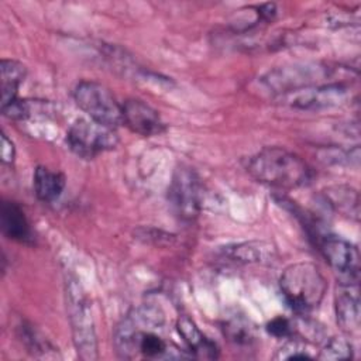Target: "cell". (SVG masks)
<instances>
[{
    "mask_svg": "<svg viewBox=\"0 0 361 361\" xmlns=\"http://www.w3.org/2000/svg\"><path fill=\"white\" fill-rule=\"evenodd\" d=\"M165 313L159 306L147 303L131 309L117 324L113 341L120 358L169 360L185 355L162 336Z\"/></svg>",
    "mask_w": 361,
    "mask_h": 361,
    "instance_id": "6da1fadb",
    "label": "cell"
},
{
    "mask_svg": "<svg viewBox=\"0 0 361 361\" xmlns=\"http://www.w3.org/2000/svg\"><path fill=\"white\" fill-rule=\"evenodd\" d=\"M245 168L255 180L285 190L306 186L313 178L312 168L299 155L281 147L261 149Z\"/></svg>",
    "mask_w": 361,
    "mask_h": 361,
    "instance_id": "7a4b0ae2",
    "label": "cell"
},
{
    "mask_svg": "<svg viewBox=\"0 0 361 361\" xmlns=\"http://www.w3.org/2000/svg\"><path fill=\"white\" fill-rule=\"evenodd\" d=\"M285 300L298 313H309L322 303L327 282L320 269L312 262L290 264L279 278Z\"/></svg>",
    "mask_w": 361,
    "mask_h": 361,
    "instance_id": "3957f363",
    "label": "cell"
},
{
    "mask_svg": "<svg viewBox=\"0 0 361 361\" xmlns=\"http://www.w3.org/2000/svg\"><path fill=\"white\" fill-rule=\"evenodd\" d=\"M65 300L78 355L85 361H93L97 358L94 322L86 292L75 276H68L65 281Z\"/></svg>",
    "mask_w": 361,
    "mask_h": 361,
    "instance_id": "277c9868",
    "label": "cell"
},
{
    "mask_svg": "<svg viewBox=\"0 0 361 361\" xmlns=\"http://www.w3.org/2000/svg\"><path fill=\"white\" fill-rule=\"evenodd\" d=\"M73 97L79 109L90 120L110 128H116L123 123L121 106L104 85L93 80H82L76 85Z\"/></svg>",
    "mask_w": 361,
    "mask_h": 361,
    "instance_id": "5b68a950",
    "label": "cell"
},
{
    "mask_svg": "<svg viewBox=\"0 0 361 361\" xmlns=\"http://www.w3.org/2000/svg\"><path fill=\"white\" fill-rule=\"evenodd\" d=\"M168 200L173 213L183 221L197 217L202 203V183L196 171L190 166H178L169 182Z\"/></svg>",
    "mask_w": 361,
    "mask_h": 361,
    "instance_id": "8992f818",
    "label": "cell"
},
{
    "mask_svg": "<svg viewBox=\"0 0 361 361\" xmlns=\"http://www.w3.org/2000/svg\"><path fill=\"white\" fill-rule=\"evenodd\" d=\"M66 142L76 155L89 159L100 152L116 148L118 137L114 128L102 126L93 120L78 118L66 133Z\"/></svg>",
    "mask_w": 361,
    "mask_h": 361,
    "instance_id": "52a82bcc",
    "label": "cell"
},
{
    "mask_svg": "<svg viewBox=\"0 0 361 361\" xmlns=\"http://www.w3.org/2000/svg\"><path fill=\"white\" fill-rule=\"evenodd\" d=\"M329 75L330 68L322 63H292L269 71L262 78V83L272 93L289 94L305 87L317 86Z\"/></svg>",
    "mask_w": 361,
    "mask_h": 361,
    "instance_id": "ba28073f",
    "label": "cell"
},
{
    "mask_svg": "<svg viewBox=\"0 0 361 361\" xmlns=\"http://www.w3.org/2000/svg\"><path fill=\"white\" fill-rule=\"evenodd\" d=\"M317 245L340 283H358L360 254L354 244L336 235H324L317 238Z\"/></svg>",
    "mask_w": 361,
    "mask_h": 361,
    "instance_id": "9c48e42d",
    "label": "cell"
},
{
    "mask_svg": "<svg viewBox=\"0 0 361 361\" xmlns=\"http://www.w3.org/2000/svg\"><path fill=\"white\" fill-rule=\"evenodd\" d=\"M347 94L348 89L344 85L334 82L305 87L286 96H289V102L293 107L310 110L341 104L347 99Z\"/></svg>",
    "mask_w": 361,
    "mask_h": 361,
    "instance_id": "30bf717a",
    "label": "cell"
},
{
    "mask_svg": "<svg viewBox=\"0 0 361 361\" xmlns=\"http://www.w3.org/2000/svg\"><path fill=\"white\" fill-rule=\"evenodd\" d=\"M123 123L134 133L152 137L165 131V124L158 111L138 99H128L121 104Z\"/></svg>",
    "mask_w": 361,
    "mask_h": 361,
    "instance_id": "8fae6325",
    "label": "cell"
},
{
    "mask_svg": "<svg viewBox=\"0 0 361 361\" xmlns=\"http://www.w3.org/2000/svg\"><path fill=\"white\" fill-rule=\"evenodd\" d=\"M336 317L343 331L353 334L360 329L358 283H340L336 292Z\"/></svg>",
    "mask_w": 361,
    "mask_h": 361,
    "instance_id": "7c38bea8",
    "label": "cell"
},
{
    "mask_svg": "<svg viewBox=\"0 0 361 361\" xmlns=\"http://www.w3.org/2000/svg\"><path fill=\"white\" fill-rule=\"evenodd\" d=\"M0 219L1 230L6 237L23 244H32L34 235L28 219L24 210L16 202L3 200Z\"/></svg>",
    "mask_w": 361,
    "mask_h": 361,
    "instance_id": "4fadbf2b",
    "label": "cell"
},
{
    "mask_svg": "<svg viewBox=\"0 0 361 361\" xmlns=\"http://www.w3.org/2000/svg\"><path fill=\"white\" fill-rule=\"evenodd\" d=\"M176 329L179 336L186 343L190 355L195 358L214 360L219 357V348L214 341L207 338L199 327L188 316H180L176 322Z\"/></svg>",
    "mask_w": 361,
    "mask_h": 361,
    "instance_id": "5bb4252c",
    "label": "cell"
},
{
    "mask_svg": "<svg viewBox=\"0 0 361 361\" xmlns=\"http://www.w3.org/2000/svg\"><path fill=\"white\" fill-rule=\"evenodd\" d=\"M323 197L327 206L334 212L354 221L360 219V196L358 192L347 185H336L323 190Z\"/></svg>",
    "mask_w": 361,
    "mask_h": 361,
    "instance_id": "9a60e30c",
    "label": "cell"
},
{
    "mask_svg": "<svg viewBox=\"0 0 361 361\" xmlns=\"http://www.w3.org/2000/svg\"><path fill=\"white\" fill-rule=\"evenodd\" d=\"M221 330L227 341L241 351H250L255 343L257 336L251 322L240 314L230 316L221 323Z\"/></svg>",
    "mask_w": 361,
    "mask_h": 361,
    "instance_id": "2e32d148",
    "label": "cell"
},
{
    "mask_svg": "<svg viewBox=\"0 0 361 361\" xmlns=\"http://www.w3.org/2000/svg\"><path fill=\"white\" fill-rule=\"evenodd\" d=\"M65 188V176L61 172L48 169L47 166H37L34 172V190L39 200H56Z\"/></svg>",
    "mask_w": 361,
    "mask_h": 361,
    "instance_id": "e0dca14e",
    "label": "cell"
},
{
    "mask_svg": "<svg viewBox=\"0 0 361 361\" xmlns=\"http://www.w3.org/2000/svg\"><path fill=\"white\" fill-rule=\"evenodd\" d=\"M1 71V109L16 100L20 85L25 78V66L14 59H3Z\"/></svg>",
    "mask_w": 361,
    "mask_h": 361,
    "instance_id": "ac0fdd59",
    "label": "cell"
},
{
    "mask_svg": "<svg viewBox=\"0 0 361 361\" xmlns=\"http://www.w3.org/2000/svg\"><path fill=\"white\" fill-rule=\"evenodd\" d=\"M224 252L240 262H269L274 258L275 250L264 241H250L227 247Z\"/></svg>",
    "mask_w": 361,
    "mask_h": 361,
    "instance_id": "d6986e66",
    "label": "cell"
},
{
    "mask_svg": "<svg viewBox=\"0 0 361 361\" xmlns=\"http://www.w3.org/2000/svg\"><path fill=\"white\" fill-rule=\"evenodd\" d=\"M20 330V340L27 347V351H30L35 357H49L51 353H55V347L51 345L35 329L27 324H21L18 327Z\"/></svg>",
    "mask_w": 361,
    "mask_h": 361,
    "instance_id": "ffe728a7",
    "label": "cell"
},
{
    "mask_svg": "<svg viewBox=\"0 0 361 361\" xmlns=\"http://www.w3.org/2000/svg\"><path fill=\"white\" fill-rule=\"evenodd\" d=\"M320 360H347L353 358V344L345 337H331L317 355Z\"/></svg>",
    "mask_w": 361,
    "mask_h": 361,
    "instance_id": "44dd1931",
    "label": "cell"
},
{
    "mask_svg": "<svg viewBox=\"0 0 361 361\" xmlns=\"http://www.w3.org/2000/svg\"><path fill=\"white\" fill-rule=\"evenodd\" d=\"M288 338L289 340L275 354L276 360H312L316 357L310 353V350L306 348L305 343L299 338H293L292 336Z\"/></svg>",
    "mask_w": 361,
    "mask_h": 361,
    "instance_id": "7402d4cb",
    "label": "cell"
},
{
    "mask_svg": "<svg viewBox=\"0 0 361 361\" xmlns=\"http://www.w3.org/2000/svg\"><path fill=\"white\" fill-rule=\"evenodd\" d=\"M267 330L278 338H288L293 334L292 323L286 317H282V316H278V317L272 319L267 324Z\"/></svg>",
    "mask_w": 361,
    "mask_h": 361,
    "instance_id": "603a6c76",
    "label": "cell"
},
{
    "mask_svg": "<svg viewBox=\"0 0 361 361\" xmlns=\"http://www.w3.org/2000/svg\"><path fill=\"white\" fill-rule=\"evenodd\" d=\"M1 161L4 164H13L14 161V155H16V149H14V144L11 142V140L7 138L6 134H1Z\"/></svg>",
    "mask_w": 361,
    "mask_h": 361,
    "instance_id": "cb8c5ba5",
    "label": "cell"
}]
</instances>
